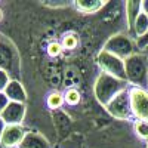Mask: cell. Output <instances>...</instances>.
<instances>
[{
  "instance_id": "6da1fadb",
  "label": "cell",
  "mask_w": 148,
  "mask_h": 148,
  "mask_svg": "<svg viewBox=\"0 0 148 148\" xmlns=\"http://www.w3.org/2000/svg\"><path fill=\"white\" fill-rule=\"evenodd\" d=\"M130 84L125 80L108 76L105 73H99L93 84V93H95L96 101L102 107H107L119 93L127 90Z\"/></svg>"
},
{
  "instance_id": "7a4b0ae2",
  "label": "cell",
  "mask_w": 148,
  "mask_h": 148,
  "mask_svg": "<svg viewBox=\"0 0 148 148\" xmlns=\"http://www.w3.org/2000/svg\"><path fill=\"white\" fill-rule=\"evenodd\" d=\"M0 70L6 71L12 80H19L21 77V56L18 47L2 33H0Z\"/></svg>"
},
{
  "instance_id": "3957f363",
  "label": "cell",
  "mask_w": 148,
  "mask_h": 148,
  "mask_svg": "<svg viewBox=\"0 0 148 148\" xmlns=\"http://www.w3.org/2000/svg\"><path fill=\"white\" fill-rule=\"evenodd\" d=\"M126 80L130 86L148 89V58L144 52H138L125 61Z\"/></svg>"
},
{
  "instance_id": "277c9868",
  "label": "cell",
  "mask_w": 148,
  "mask_h": 148,
  "mask_svg": "<svg viewBox=\"0 0 148 148\" xmlns=\"http://www.w3.org/2000/svg\"><path fill=\"white\" fill-rule=\"evenodd\" d=\"M102 51L114 55L123 61H126L129 56L139 52L136 47V40L129 33H125V31L116 33L111 37H108V40L104 43Z\"/></svg>"
},
{
  "instance_id": "5b68a950",
  "label": "cell",
  "mask_w": 148,
  "mask_h": 148,
  "mask_svg": "<svg viewBox=\"0 0 148 148\" xmlns=\"http://www.w3.org/2000/svg\"><path fill=\"white\" fill-rule=\"evenodd\" d=\"M96 62L101 68V73H105L108 76H113L116 79H120V80H126V68H125V61L111 55L105 51H102L98 53V58H96Z\"/></svg>"
},
{
  "instance_id": "8992f818",
  "label": "cell",
  "mask_w": 148,
  "mask_h": 148,
  "mask_svg": "<svg viewBox=\"0 0 148 148\" xmlns=\"http://www.w3.org/2000/svg\"><path fill=\"white\" fill-rule=\"evenodd\" d=\"M129 98L133 119L148 123V89L129 86Z\"/></svg>"
},
{
  "instance_id": "52a82bcc",
  "label": "cell",
  "mask_w": 148,
  "mask_h": 148,
  "mask_svg": "<svg viewBox=\"0 0 148 148\" xmlns=\"http://www.w3.org/2000/svg\"><path fill=\"white\" fill-rule=\"evenodd\" d=\"M105 110L108 111V114L111 117H114L117 120H132V108H130V98H129V89L119 93L113 101H111Z\"/></svg>"
},
{
  "instance_id": "ba28073f",
  "label": "cell",
  "mask_w": 148,
  "mask_h": 148,
  "mask_svg": "<svg viewBox=\"0 0 148 148\" xmlns=\"http://www.w3.org/2000/svg\"><path fill=\"white\" fill-rule=\"evenodd\" d=\"M28 130L24 129L22 125H6L0 138V144L5 148H19Z\"/></svg>"
},
{
  "instance_id": "9c48e42d",
  "label": "cell",
  "mask_w": 148,
  "mask_h": 148,
  "mask_svg": "<svg viewBox=\"0 0 148 148\" xmlns=\"http://www.w3.org/2000/svg\"><path fill=\"white\" fill-rule=\"evenodd\" d=\"M25 113H27L25 104L10 101L5 108V111L0 114V117L5 121V125H22L24 119H25Z\"/></svg>"
},
{
  "instance_id": "30bf717a",
  "label": "cell",
  "mask_w": 148,
  "mask_h": 148,
  "mask_svg": "<svg viewBox=\"0 0 148 148\" xmlns=\"http://www.w3.org/2000/svg\"><path fill=\"white\" fill-rule=\"evenodd\" d=\"M142 10V2L139 0H129L125 2V19H126V31L130 33L133 28V24L136 21Z\"/></svg>"
},
{
  "instance_id": "8fae6325",
  "label": "cell",
  "mask_w": 148,
  "mask_h": 148,
  "mask_svg": "<svg viewBox=\"0 0 148 148\" xmlns=\"http://www.w3.org/2000/svg\"><path fill=\"white\" fill-rule=\"evenodd\" d=\"M19 148H52L49 139L39 132H27Z\"/></svg>"
},
{
  "instance_id": "7c38bea8",
  "label": "cell",
  "mask_w": 148,
  "mask_h": 148,
  "mask_svg": "<svg viewBox=\"0 0 148 148\" xmlns=\"http://www.w3.org/2000/svg\"><path fill=\"white\" fill-rule=\"evenodd\" d=\"M5 95L12 102H21V104L27 102V92H25V89H24L21 80H12L8 84V88L5 90Z\"/></svg>"
},
{
  "instance_id": "4fadbf2b",
  "label": "cell",
  "mask_w": 148,
  "mask_h": 148,
  "mask_svg": "<svg viewBox=\"0 0 148 148\" xmlns=\"http://www.w3.org/2000/svg\"><path fill=\"white\" fill-rule=\"evenodd\" d=\"M73 5L82 14H96L104 9L107 2L104 0H76Z\"/></svg>"
},
{
  "instance_id": "5bb4252c",
  "label": "cell",
  "mask_w": 148,
  "mask_h": 148,
  "mask_svg": "<svg viewBox=\"0 0 148 148\" xmlns=\"http://www.w3.org/2000/svg\"><path fill=\"white\" fill-rule=\"evenodd\" d=\"M147 33H148V14L144 12V10H141V14L136 18V21H135L133 28H132V31L129 34L136 40V39H139V37L145 36Z\"/></svg>"
},
{
  "instance_id": "9a60e30c",
  "label": "cell",
  "mask_w": 148,
  "mask_h": 148,
  "mask_svg": "<svg viewBox=\"0 0 148 148\" xmlns=\"http://www.w3.org/2000/svg\"><path fill=\"white\" fill-rule=\"evenodd\" d=\"M65 104V99H64V93L59 92V90H52L51 93L47 95L46 98V105L51 108V110H58Z\"/></svg>"
},
{
  "instance_id": "2e32d148",
  "label": "cell",
  "mask_w": 148,
  "mask_h": 148,
  "mask_svg": "<svg viewBox=\"0 0 148 148\" xmlns=\"http://www.w3.org/2000/svg\"><path fill=\"white\" fill-rule=\"evenodd\" d=\"M133 132L139 141H142L145 144L148 142V123L147 121L133 120Z\"/></svg>"
},
{
  "instance_id": "e0dca14e",
  "label": "cell",
  "mask_w": 148,
  "mask_h": 148,
  "mask_svg": "<svg viewBox=\"0 0 148 148\" xmlns=\"http://www.w3.org/2000/svg\"><path fill=\"white\" fill-rule=\"evenodd\" d=\"M64 99H65V104L70 105V107H76L80 104V99H82V95L80 92L76 89V88H70L64 92Z\"/></svg>"
},
{
  "instance_id": "ac0fdd59",
  "label": "cell",
  "mask_w": 148,
  "mask_h": 148,
  "mask_svg": "<svg viewBox=\"0 0 148 148\" xmlns=\"http://www.w3.org/2000/svg\"><path fill=\"white\" fill-rule=\"evenodd\" d=\"M61 45H62L64 51H74V49L77 47V45H79V37L74 33H68V34H65L62 37Z\"/></svg>"
},
{
  "instance_id": "d6986e66",
  "label": "cell",
  "mask_w": 148,
  "mask_h": 148,
  "mask_svg": "<svg viewBox=\"0 0 148 148\" xmlns=\"http://www.w3.org/2000/svg\"><path fill=\"white\" fill-rule=\"evenodd\" d=\"M46 52L51 58H56L59 55H62L64 47H62V45H61V42H51L46 47Z\"/></svg>"
},
{
  "instance_id": "ffe728a7",
  "label": "cell",
  "mask_w": 148,
  "mask_h": 148,
  "mask_svg": "<svg viewBox=\"0 0 148 148\" xmlns=\"http://www.w3.org/2000/svg\"><path fill=\"white\" fill-rule=\"evenodd\" d=\"M10 82H12V79H10L9 74H8L6 71H3V70H0V93L6 90L8 84H9Z\"/></svg>"
},
{
  "instance_id": "44dd1931",
  "label": "cell",
  "mask_w": 148,
  "mask_h": 148,
  "mask_svg": "<svg viewBox=\"0 0 148 148\" xmlns=\"http://www.w3.org/2000/svg\"><path fill=\"white\" fill-rule=\"evenodd\" d=\"M136 47L139 52H144L145 49H148V33L142 37H139V39H136Z\"/></svg>"
},
{
  "instance_id": "7402d4cb",
  "label": "cell",
  "mask_w": 148,
  "mask_h": 148,
  "mask_svg": "<svg viewBox=\"0 0 148 148\" xmlns=\"http://www.w3.org/2000/svg\"><path fill=\"white\" fill-rule=\"evenodd\" d=\"M9 102H10V101L8 99V96L5 95V92L0 93V114H2L3 111H5V108L8 107V104H9Z\"/></svg>"
},
{
  "instance_id": "603a6c76",
  "label": "cell",
  "mask_w": 148,
  "mask_h": 148,
  "mask_svg": "<svg viewBox=\"0 0 148 148\" xmlns=\"http://www.w3.org/2000/svg\"><path fill=\"white\" fill-rule=\"evenodd\" d=\"M5 121L2 120V117H0V138H2V133H3V129H5Z\"/></svg>"
},
{
  "instance_id": "cb8c5ba5",
  "label": "cell",
  "mask_w": 148,
  "mask_h": 148,
  "mask_svg": "<svg viewBox=\"0 0 148 148\" xmlns=\"http://www.w3.org/2000/svg\"><path fill=\"white\" fill-rule=\"evenodd\" d=\"M142 10L147 12L148 14V0H145V2H142Z\"/></svg>"
},
{
  "instance_id": "d4e9b609",
  "label": "cell",
  "mask_w": 148,
  "mask_h": 148,
  "mask_svg": "<svg viewBox=\"0 0 148 148\" xmlns=\"http://www.w3.org/2000/svg\"><path fill=\"white\" fill-rule=\"evenodd\" d=\"M2 18H3V12H2V9H0V21H2Z\"/></svg>"
},
{
  "instance_id": "484cf974",
  "label": "cell",
  "mask_w": 148,
  "mask_h": 148,
  "mask_svg": "<svg viewBox=\"0 0 148 148\" xmlns=\"http://www.w3.org/2000/svg\"><path fill=\"white\" fill-rule=\"evenodd\" d=\"M144 53L147 55V58H148V49H145V51H144Z\"/></svg>"
},
{
  "instance_id": "4316f807",
  "label": "cell",
  "mask_w": 148,
  "mask_h": 148,
  "mask_svg": "<svg viewBox=\"0 0 148 148\" xmlns=\"http://www.w3.org/2000/svg\"><path fill=\"white\" fill-rule=\"evenodd\" d=\"M0 148H5V147H3V145H2V144H0Z\"/></svg>"
},
{
  "instance_id": "83f0119b",
  "label": "cell",
  "mask_w": 148,
  "mask_h": 148,
  "mask_svg": "<svg viewBox=\"0 0 148 148\" xmlns=\"http://www.w3.org/2000/svg\"><path fill=\"white\" fill-rule=\"evenodd\" d=\"M145 148H148V142H147V147H145Z\"/></svg>"
}]
</instances>
